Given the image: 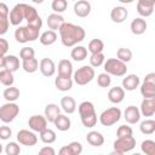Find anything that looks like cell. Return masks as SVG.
<instances>
[{"instance_id": "cell-39", "label": "cell", "mask_w": 155, "mask_h": 155, "mask_svg": "<svg viewBox=\"0 0 155 155\" xmlns=\"http://www.w3.org/2000/svg\"><path fill=\"white\" fill-rule=\"evenodd\" d=\"M140 150L145 155H155V142L151 139H145L140 143Z\"/></svg>"}, {"instance_id": "cell-33", "label": "cell", "mask_w": 155, "mask_h": 155, "mask_svg": "<svg viewBox=\"0 0 155 155\" xmlns=\"http://www.w3.org/2000/svg\"><path fill=\"white\" fill-rule=\"evenodd\" d=\"M40 16L36 11V8L31 5L24 4V19H27V23H31L35 19H38Z\"/></svg>"}, {"instance_id": "cell-50", "label": "cell", "mask_w": 155, "mask_h": 155, "mask_svg": "<svg viewBox=\"0 0 155 155\" xmlns=\"http://www.w3.org/2000/svg\"><path fill=\"white\" fill-rule=\"evenodd\" d=\"M8 27H10V22H8V18H5V17H0V36L1 35H5L8 30Z\"/></svg>"}, {"instance_id": "cell-15", "label": "cell", "mask_w": 155, "mask_h": 155, "mask_svg": "<svg viewBox=\"0 0 155 155\" xmlns=\"http://www.w3.org/2000/svg\"><path fill=\"white\" fill-rule=\"evenodd\" d=\"M140 115L143 116H153L155 114V98H144L138 108Z\"/></svg>"}, {"instance_id": "cell-32", "label": "cell", "mask_w": 155, "mask_h": 155, "mask_svg": "<svg viewBox=\"0 0 155 155\" xmlns=\"http://www.w3.org/2000/svg\"><path fill=\"white\" fill-rule=\"evenodd\" d=\"M78 110H79L80 117H82V116H87V115H91V114L96 113V110H94V105H93V103L90 102V101H84V102H81V103L79 104Z\"/></svg>"}, {"instance_id": "cell-42", "label": "cell", "mask_w": 155, "mask_h": 155, "mask_svg": "<svg viewBox=\"0 0 155 155\" xmlns=\"http://www.w3.org/2000/svg\"><path fill=\"white\" fill-rule=\"evenodd\" d=\"M105 62V56L102 53H94V54H91L90 56V65L92 68H98L101 67L102 64H104Z\"/></svg>"}, {"instance_id": "cell-18", "label": "cell", "mask_w": 155, "mask_h": 155, "mask_svg": "<svg viewBox=\"0 0 155 155\" xmlns=\"http://www.w3.org/2000/svg\"><path fill=\"white\" fill-rule=\"evenodd\" d=\"M148 28V24H147V21L144 18H140V17H137L134 18L132 22H131V25H130V29L132 31V34L134 35H142L145 33Z\"/></svg>"}, {"instance_id": "cell-54", "label": "cell", "mask_w": 155, "mask_h": 155, "mask_svg": "<svg viewBox=\"0 0 155 155\" xmlns=\"http://www.w3.org/2000/svg\"><path fill=\"white\" fill-rule=\"evenodd\" d=\"M8 15H10L8 6H7L5 2H0V17L8 18Z\"/></svg>"}, {"instance_id": "cell-37", "label": "cell", "mask_w": 155, "mask_h": 155, "mask_svg": "<svg viewBox=\"0 0 155 155\" xmlns=\"http://www.w3.org/2000/svg\"><path fill=\"white\" fill-rule=\"evenodd\" d=\"M22 68L25 73H35L38 69H39V62L36 58H31V59H28V61H23L22 62Z\"/></svg>"}, {"instance_id": "cell-57", "label": "cell", "mask_w": 155, "mask_h": 155, "mask_svg": "<svg viewBox=\"0 0 155 155\" xmlns=\"http://www.w3.org/2000/svg\"><path fill=\"white\" fill-rule=\"evenodd\" d=\"M4 63H5V57H0V68H4Z\"/></svg>"}, {"instance_id": "cell-7", "label": "cell", "mask_w": 155, "mask_h": 155, "mask_svg": "<svg viewBox=\"0 0 155 155\" xmlns=\"http://www.w3.org/2000/svg\"><path fill=\"white\" fill-rule=\"evenodd\" d=\"M113 147H114V150L125 154V153H128L136 148V139L133 136L132 137H125V138H116L114 140Z\"/></svg>"}, {"instance_id": "cell-9", "label": "cell", "mask_w": 155, "mask_h": 155, "mask_svg": "<svg viewBox=\"0 0 155 155\" xmlns=\"http://www.w3.org/2000/svg\"><path fill=\"white\" fill-rule=\"evenodd\" d=\"M28 126L30 128V131L33 132H42L44 130L47 128V120L45 119L44 115L36 114V115H31L28 120Z\"/></svg>"}, {"instance_id": "cell-20", "label": "cell", "mask_w": 155, "mask_h": 155, "mask_svg": "<svg viewBox=\"0 0 155 155\" xmlns=\"http://www.w3.org/2000/svg\"><path fill=\"white\" fill-rule=\"evenodd\" d=\"M61 114V107H58L57 104L54 103H50L45 107V110H44V116L45 119L47 120V122H52L56 120V117Z\"/></svg>"}, {"instance_id": "cell-4", "label": "cell", "mask_w": 155, "mask_h": 155, "mask_svg": "<svg viewBox=\"0 0 155 155\" xmlns=\"http://www.w3.org/2000/svg\"><path fill=\"white\" fill-rule=\"evenodd\" d=\"M121 119V110L117 107H111L102 111L99 115V122L102 126H113Z\"/></svg>"}, {"instance_id": "cell-43", "label": "cell", "mask_w": 155, "mask_h": 155, "mask_svg": "<svg viewBox=\"0 0 155 155\" xmlns=\"http://www.w3.org/2000/svg\"><path fill=\"white\" fill-rule=\"evenodd\" d=\"M6 155H19L21 154V145L17 142H8L5 145Z\"/></svg>"}, {"instance_id": "cell-27", "label": "cell", "mask_w": 155, "mask_h": 155, "mask_svg": "<svg viewBox=\"0 0 155 155\" xmlns=\"http://www.w3.org/2000/svg\"><path fill=\"white\" fill-rule=\"evenodd\" d=\"M53 125L56 126V128H57L58 131L64 132V131H68V130L70 128L71 121H70L69 116H67V115H64V114H59V115L56 117V120L53 121Z\"/></svg>"}, {"instance_id": "cell-23", "label": "cell", "mask_w": 155, "mask_h": 155, "mask_svg": "<svg viewBox=\"0 0 155 155\" xmlns=\"http://www.w3.org/2000/svg\"><path fill=\"white\" fill-rule=\"evenodd\" d=\"M73 79L71 78H63V76H59L57 75V78L54 79V86L57 90L62 91V92H65V91H69L71 90L73 87Z\"/></svg>"}, {"instance_id": "cell-30", "label": "cell", "mask_w": 155, "mask_h": 155, "mask_svg": "<svg viewBox=\"0 0 155 155\" xmlns=\"http://www.w3.org/2000/svg\"><path fill=\"white\" fill-rule=\"evenodd\" d=\"M19 94H21L19 90H18L17 87H15V86L6 87L5 91H4V93H2L4 98H5L7 102H10V103H15V102L19 98Z\"/></svg>"}, {"instance_id": "cell-26", "label": "cell", "mask_w": 155, "mask_h": 155, "mask_svg": "<svg viewBox=\"0 0 155 155\" xmlns=\"http://www.w3.org/2000/svg\"><path fill=\"white\" fill-rule=\"evenodd\" d=\"M61 109L65 113V114H73L76 110V102L73 97L65 96L61 99Z\"/></svg>"}, {"instance_id": "cell-40", "label": "cell", "mask_w": 155, "mask_h": 155, "mask_svg": "<svg viewBox=\"0 0 155 155\" xmlns=\"http://www.w3.org/2000/svg\"><path fill=\"white\" fill-rule=\"evenodd\" d=\"M15 39H16V41H17V42H19V44L29 42L25 25H24V27H18V28L15 30Z\"/></svg>"}, {"instance_id": "cell-3", "label": "cell", "mask_w": 155, "mask_h": 155, "mask_svg": "<svg viewBox=\"0 0 155 155\" xmlns=\"http://www.w3.org/2000/svg\"><path fill=\"white\" fill-rule=\"evenodd\" d=\"M104 73L113 76H125L127 73V65L117 58H109L104 62Z\"/></svg>"}, {"instance_id": "cell-41", "label": "cell", "mask_w": 155, "mask_h": 155, "mask_svg": "<svg viewBox=\"0 0 155 155\" xmlns=\"http://www.w3.org/2000/svg\"><path fill=\"white\" fill-rule=\"evenodd\" d=\"M51 7L52 10L54 11L53 13H57V15H61L62 12H64L68 7V1L67 0H53L52 4H51Z\"/></svg>"}, {"instance_id": "cell-51", "label": "cell", "mask_w": 155, "mask_h": 155, "mask_svg": "<svg viewBox=\"0 0 155 155\" xmlns=\"http://www.w3.org/2000/svg\"><path fill=\"white\" fill-rule=\"evenodd\" d=\"M68 145H69V147H70V149L73 150L74 155H80V154L82 153V144H81L80 142L74 140V142H70Z\"/></svg>"}, {"instance_id": "cell-25", "label": "cell", "mask_w": 155, "mask_h": 155, "mask_svg": "<svg viewBox=\"0 0 155 155\" xmlns=\"http://www.w3.org/2000/svg\"><path fill=\"white\" fill-rule=\"evenodd\" d=\"M4 69L15 73L19 69V58L15 54H7L5 56V63H4Z\"/></svg>"}, {"instance_id": "cell-53", "label": "cell", "mask_w": 155, "mask_h": 155, "mask_svg": "<svg viewBox=\"0 0 155 155\" xmlns=\"http://www.w3.org/2000/svg\"><path fill=\"white\" fill-rule=\"evenodd\" d=\"M38 155H56V150L52 147L46 145V147H44V148H41L39 150Z\"/></svg>"}, {"instance_id": "cell-34", "label": "cell", "mask_w": 155, "mask_h": 155, "mask_svg": "<svg viewBox=\"0 0 155 155\" xmlns=\"http://www.w3.org/2000/svg\"><path fill=\"white\" fill-rule=\"evenodd\" d=\"M56 138H57L56 132L53 130L48 128V127L46 130H44L42 132H40V139L45 144H52V143H54L56 142Z\"/></svg>"}, {"instance_id": "cell-44", "label": "cell", "mask_w": 155, "mask_h": 155, "mask_svg": "<svg viewBox=\"0 0 155 155\" xmlns=\"http://www.w3.org/2000/svg\"><path fill=\"white\" fill-rule=\"evenodd\" d=\"M81 119V122L82 125L86 127V128H92L96 126L97 124V113H93L91 115H87V116H82L80 117Z\"/></svg>"}, {"instance_id": "cell-46", "label": "cell", "mask_w": 155, "mask_h": 155, "mask_svg": "<svg viewBox=\"0 0 155 155\" xmlns=\"http://www.w3.org/2000/svg\"><path fill=\"white\" fill-rule=\"evenodd\" d=\"M97 84L99 87H109L111 84V78L107 73H101L97 76Z\"/></svg>"}, {"instance_id": "cell-6", "label": "cell", "mask_w": 155, "mask_h": 155, "mask_svg": "<svg viewBox=\"0 0 155 155\" xmlns=\"http://www.w3.org/2000/svg\"><path fill=\"white\" fill-rule=\"evenodd\" d=\"M140 94L144 98H155V73L145 75L144 81L140 85Z\"/></svg>"}, {"instance_id": "cell-58", "label": "cell", "mask_w": 155, "mask_h": 155, "mask_svg": "<svg viewBox=\"0 0 155 155\" xmlns=\"http://www.w3.org/2000/svg\"><path fill=\"white\" fill-rule=\"evenodd\" d=\"M1 153H2V144L0 143V154H1Z\"/></svg>"}, {"instance_id": "cell-56", "label": "cell", "mask_w": 155, "mask_h": 155, "mask_svg": "<svg viewBox=\"0 0 155 155\" xmlns=\"http://www.w3.org/2000/svg\"><path fill=\"white\" fill-rule=\"evenodd\" d=\"M109 155H125V154H122L120 151H116V150H113V151L109 153Z\"/></svg>"}, {"instance_id": "cell-16", "label": "cell", "mask_w": 155, "mask_h": 155, "mask_svg": "<svg viewBox=\"0 0 155 155\" xmlns=\"http://www.w3.org/2000/svg\"><path fill=\"white\" fill-rule=\"evenodd\" d=\"M140 80L137 74H128L122 79V88L126 91H134L137 87H139Z\"/></svg>"}, {"instance_id": "cell-47", "label": "cell", "mask_w": 155, "mask_h": 155, "mask_svg": "<svg viewBox=\"0 0 155 155\" xmlns=\"http://www.w3.org/2000/svg\"><path fill=\"white\" fill-rule=\"evenodd\" d=\"M116 136L117 138H125V137H132L133 136V131L130 126L127 125H121L119 126L117 131H116Z\"/></svg>"}, {"instance_id": "cell-12", "label": "cell", "mask_w": 155, "mask_h": 155, "mask_svg": "<svg viewBox=\"0 0 155 155\" xmlns=\"http://www.w3.org/2000/svg\"><path fill=\"white\" fill-rule=\"evenodd\" d=\"M140 116L142 115L139 113V109L136 105H128L124 111V119L126 120L127 124H131V125L139 122Z\"/></svg>"}, {"instance_id": "cell-29", "label": "cell", "mask_w": 155, "mask_h": 155, "mask_svg": "<svg viewBox=\"0 0 155 155\" xmlns=\"http://www.w3.org/2000/svg\"><path fill=\"white\" fill-rule=\"evenodd\" d=\"M57 38H58V36H57V33L48 29V30L44 31V33L40 35L39 40H40L41 45H44V46H50V45H52V44H54V42L57 41Z\"/></svg>"}, {"instance_id": "cell-5", "label": "cell", "mask_w": 155, "mask_h": 155, "mask_svg": "<svg viewBox=\"0 0 155 155\" xmlns=\"http://www.w3.org/2000/svg\"><path fill=\"white\" fill-rule=\"evenodd\" d=\"M19 114V107L16 103H5L0 107V120L4 124L12 122Z\"/></svg>"}, {"instance_id": "cell-17", "label": "cell", "mask_w": 155, "mask_h": 155, "mask_svg": "<svg viewBox=\"0 0 155 155\" xmlns=\"http://www.w3.org/2000/svg\"><path fill=\"white\" fill-rule=\"evenodd\" d=\"M128 17V11L124 6H115L110 11V18L114 23H122L127 19Z\"/></svg>"}, {"instance_id": "cell-52", "label": "cell", "mask_w": 155, "mask_h": 155, "mask_svg": "<svg viewBox=\"0 0 155 155\" xmlns=\"http://www.w3.org/2000/svg\"><path fill=\"white\" fill-rule=\"evenodd\" d=\"M8 51V42L6 39L0 36V57H5Z\"/></svg>"}, {"instance_id": "cell-10", "label": "cell", "mask_w": 155, "mask_h": 155, "mask_svg": "<svg viewBox=\"0 0 155 155\" xmlns=\"http://www.w3.org/2000/svg\"><path fill=\"white\" fill-rule=\"evenodd\" d=\"M23 19H24V4H17L10 11L8 22L12 25H19Z\"/></svg>"}, {"instance_id": "cell-14", "label": "cell", "mask_w": 155, "mask_h": 155, "mask_svg": "<svg viewBox=\"0 0 155 155\" xmlns=\"http://www.w3.org/2000/svg\"><path fill=\"white\" fill-rule=\"evenodd\" d=\"M39 69L44 76L50 78L56 73V64L51 58H42L39 62Z\"/></svg>"}, {"instance_id": "cell-59", "label": "cell", "mask_w": 155, "mask_h": 155, "mask_svg": "<svg viewBox=\"0 0 155 155\" xmlns=\"http://www.w3.org/2000/svg\"><path fill=\"white\" fill-rule=\"evenodd\" d=\"M132 155H142V154H139V153H134V154H132Z\"/></svg>"}, {"instance_id": "cell-8", "label": "cell", "mask_w": 155, "mask_h": 155, "mask_svg": "<svg viewBox=\"0 0 155 155\" xmlns=\"http://www.w3.org/2000/svg\"><path fill=\"white\" fill-rule=\"evenodd\" d=\"M17 140L19 144L25 147H34L38 143V136L30 130H19L17 133Z\"/></svg>"}, {"instance_id": "cell-49", "label": "cell", "mask_w": 155, "mask_h": 155, "mask_svg": "<svg viewBox=\"0 0 155 155\" xmlns=\"http://www.w3.org/2000/svg\"><path fill=\"white\" fill-rule=\"evenodd\" d=\"M12 136V130L8 126H0V139L7 140Z\"/></svg>"}, {"instance_id": "cell-22", "label": "cell", "mask_w": 155, "mask_h": 155, "mask_svg": "<svg viewBox=\"0 0 155 155\" xmlns=\"http://www.w3.org/2000/svg\"><path fill=\"white\" fill-rule=\"evenodd\" d=\"M64 18L62 15H57V13H51L48 15L47 17V27L50 30L52 31H56V30H59L61 25L64 23Z\"/></svg>"}, {"instance_id": "cell-35", "label": "cell", "mask_w": 155, "mask_h": 155, "mask_svg": "<svg viewBox=\"0 0 155 155\" xmlns=\"http://www.w3.org/2000/svg\"><path fill=\"white\" fill-rule=\"evenodd\" d=\"M139 130L143 134H153L155 132V121L153 119H147L140 122Z\"/></svg>"}, {"instance_id": "cell-1", "label": "cell", "mask_w": 155, "mask_h": 155, "mask_svg": "<svg viewBox=\"0 0 155 155\" xmlns=\"http://www.w3.org/2000/svg\"><path fill=\"white\" fill-rule=\"evenodd\" d=\"M58 33L61 36V41L65 47L76 46L86 36V31L82 27L73 24V23H68V22H64L61 25Z\"/></svg>"}, {"instance_id": "cell-38", "label": "cell", "mask_w": 155, "mask_h": 155, "mask_svg": "<svg viewBox=\"0 0 155 155\" xmlns=\"http://www.w3.org/2000/svg\"><path fill=\"white\" fill-rule=\"evenodd\" d=\"M116 58L124 63H127L132 59V51L127 47H120L116 51Z\"/></svg>"}, {"instance_id": "cell-55", "label": "cell", "mask_w": 155, "mask_h": 155, "mask_svg": "<svg viewBox=\"0 0 155 155\" xmlns=\"http://www.w3.org/2000/svg\"><path fill=\"white\" fill-rule=\"evenodd\" d=\"M58 155H74V153L69 145H64L58 150Z\"/></svg>"}, {"instance_id": "cell-21", "label": "cell", "mask_w": 155, "mask_h": 155, "mask_svg": "<svg viewBox=\"0 0 155 155\" xmlns=\"http://www.w3.org/2000/svg\"><path fill=\"white\" fill-rule=\"evenodd\" d=\"M73 64L69 59H61L58 63V75L63 78H71L73 76Z\"/></svg>"}, {"instance_id": "cell-31", "label": "cell", "mask_w": 155, "mask_h": 155, "mask_svg": "<svg viewBox=\"0 0 155 155\" xmlns=\"http://www.w3.org/2000/svg\"><path fill=\"white\" fill-rule=\"evenodd\" d=\"M87 51L91 53V54H94V53H102L103 50H104V42L101 40V39H92L88 45H87Z\"/></svg>"}, {"instance_id": "cell-48", "label": "cell", "mask_w": 155, "mask_h": 155, "mask_svg": "<svg viewBox=\"0 0 155 155\" xmlns=\"http://www.w3.org/2000/svg\"><path fill=\"white\" fill-rule=\"evenodd\" d=\"M27 28V34H28V40L29 41H35L36 39H39V33H40V29L39 28H35V27H31V25H25Z\"/></svg>"}, {"instance_id": "cell-11", "label": "cell", "mask_w": 155, "mask_h": 155, "mask_svg": "<svg viewBox=\"0 0 155 155\" xmlns=\"http://www.w3.org/2000/svg\"><path fill=\"white\" fill-rule=\"evenodd\" d=\"M155 1L154 0H139L137 2V12L140 16V18L150 17L154 12Z\"/></svg>"}, {"instance_id": "cell-36", "label": "cell", "mask_w": 155, "mask_h": 155, "mask_svg": "<svg viewBox=\"0 0 155 155\" xmlns=\"http://www.w3.org/2000/svg\"><path fill=\"white\" fill-rule=\"evenodd\" d=\"M0 82L6 86V87H10L13 85L15 82V78H13V73L6 70V69H2L0 70Z\"/></svg>"}, {"instance_id": "cell-28", "label": "cell", "mask_w": 155, "mask_h": 155, "mask_svg": "<svg viewBox=\"0 0 155 155\" xmlns=\"http://www.w3.org/2000/svg\"><path fill=\"white\" fill-rule=\"evenodd\" d=\"M70 57H71L75 62L85 61V59L87 58V48H86L85 46L76 45V46H74V48L71 50V52H70Z\"/></svg>"}, {"instance_id": "cell-19", "label": "cell", "mask_w": 155, "mask_h": 155, "mask_svg": "<svg viewBox=\"0 0 155 155\" xmlns=\"http://www.w3.org/2000/svg\"><path fill=\"white\" fill-rule=\"evenodd\" d=\"M124 98H125V90L120 86L111 87L108 92V99L114 104L121 103L124 101Z\"/></svg>"}, {"instance_id": "cell-2", "label": "cell", "mask_w": 155, "mask_h": 155, "mask_svg": "<svg viewBox=\"0 0 155 155\" xmlns=\"http://www.w3.org/2000/svg\"><path fill=\"white\" fill-rule=\"evenodd\" d=\"M94 69L91 65H82L73 73V81L79 86H85L94 79Z\"/></svg>"}, {"instance_id": "cell-45", "label": "cell", "mask_w": 155, "mask_h": 155, "mask_svg": "<svg viewBox=\"0 0 155 155\" xmlns=\"http://www.w3.org/2000/svg\"><path fill=\"white\" fill-rule=\"evenodd\" d=\"M19 58L22 59V62L23 61L31 59V58H35V50L33 47H28V46L21 48V51H19Z\"/></svg>"}, {"instance_id": "cell-24", "label": "cell", "mask_w": 155, "mask_h": 155, "mask_svg": "<svg viewBox=\"0 0 155 155\" xmlns=\"http://www.w3.org/2000/svg\"><path fill=\"white\" fill-rule=\"evenodd\" d=\"M86 140L92 147H101L104 143V136L98 131H90L86 134Z\"/></svg>"}, {"instance_id": "cell-13", "label": "cell", "mask_w": 155, "mask_h": 155, "mask_svg": "<svg viewBox=\"0 0 155 155\" xmlns=\"http://www.w3.org/2000/svg\"><path fill=\"white\" fill-rule=\"evenodd\" d=\"M74 13L80 17V18H85L91 13V4L87 0H79L74 4Z\"/></svg>"}]
</instances>
